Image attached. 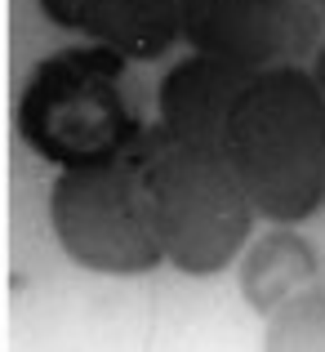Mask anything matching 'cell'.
Wrapping results in <instances>:
<instances>
[{
	"instance_id": "obj_2",
	"label": "cell",
	"mask_w": 325,
	"mask_h": 352,
	"mask_svg": "<svg viewBox=\"0 0 325 352\" xmlns=\"http://www.w3.org/2000/svg\"><path fill=\"white\" fill-rule=\"evenodd\" d=\"M138 152H143V206L161 258L192 276L227 267L254 223V206L227 152L170 138L161 125H143Z\"/></svg>"
},
{
	"instance_id": "obj_10",
	"label": "cell",
	"mask_w": 325,
	"mask_h": 352,
	"mask_svg": "<svg viewBox=\"0 0 325 352\" xmlns=\"http://www.w3.org/2000/svg\"><path fill=\"white\" fill-rule=\"evenodd\" d=\"M312 80H317V89L325 94V45H321V54H317V67H312Z\"/></svg>"
},
{
	"instance_id": "obj_9",
	"label": "cell",
	"mask_w": 325,
	"mask_h": 352,
	"mask_svg": "<svg viewBox=\"0 0 325 352\" xmlns=\"http://www.w3.org/2000/svg\"><path fill=\"white\" fill-rule=\"evenodd\" d=\"M267 348L276 352H325V290L303 285L285 303L272 308Z\"/></svg>"
},
{
	"instance_id": "obj_5",
	"label": "cell",
	"mask_w": 325,
	"mask_h": 352,
	"mask_svg": "<svg viewBox=\"0 0 325 352\" xmlns=\"http://www.w3.org/2000/svg\"><path fill=\"white\" fill-rule=\"evenodd\" d=\"M179 36L197 54L240 67H299L317 50L321 14L308 0H183Z\"/></svg>"
},
{
	"instance_id": "obj_4",
	"label": "cell",
	"mask_w": 325,
	"mask_h": 352,
	"mask_svg": "<svg viewBox=\"0 0 325 352\" xmlns=\"http://www.w3.org/2000/svg\"><path fill=\"white\" fill-rule=\"evenodd\" d=\"M49 219H54V232H58V245L80 267L134 276L165 263L143 206L138 138L111 161L63 170V179L49 192Z\"/></svg>"
},
{
	"instance_id": "obj_7",
	"label": "cell",
	"mask_w": 325,
	"mask_h": 352,
	"mask_svg": "<svg viewBox=\"0 0 325 352\" xmlns=\"http://www.w3.org/2000/svg\"><path fill=\"white\" fill-rule=\"evenodd\" d=\"M58 27L94 36L120 58H161L179 41L183 0H36Z\"/></svg>"
},
{
	"instance_id": "obj_1",
	"label": "cell",
	"mask_w": 325,
	"mask_h": 352,
	"mask_svg": "<svg viewBox=\"0 0 325 352\" xmlns=\"http://www.w3.org/2000/svg\"><path fill=\"white\" fill-rule=\"evenodd\" d=\"M254 214L290 228L325 201V94L312 72L267 67L240 89L223 134Z\"/></svg>"
},
{
	"instance_id": "obj_6",
	"label": "cell",
	"mask_w": 325,
	"mask_h": 352,
	"mask_svg": "<svg viewBox=\"0 0 325 352\" xmlns=\"http://www.w3.org/2000/svg\"><path fill=\"white\" fill-rule=\"evenodd\" d=\"M254 67L214 58V54H192L170 76L161 80V129L183 143L223 147L227 116L236 107L240 89L254 80Z\"/></svg>"
},
{
	"instance_id": "obj_3",
	"label": "cell",
	"mask_w": 325,
	"mask_h": 352,
	"mask_svg": "<svg viewBox=\"0 0 325 352\" xmlns=\"http://www.w3.org/2000/svg\"><path fill=\"white\" fill-rule=\"evenodd\" d=\"M125 58L107 45L63 50L36 63L23 98H18V134L36 156L63 165H94L120 156L138 134L125 98H120Z\"/></svg>"
},
{
	"instance_id": "obj_8",
	"label": "cell",
	"mask_w": 325,
	"mask_h": 352,
	"mask_svg": "<svg viewBox=\"0 0 325 352\" xmlns=\"http://www.w3.org/2000/svg\"><path fill=\"white\" fill-rule=\"evenodd\" d=\"M317 254L303 236L294 232H267L245 250V263H240V294H245L249 308L272 312L276 303H285L290 294H299L303 285L317 281Z\"/></svg>"
}]
</instances>
